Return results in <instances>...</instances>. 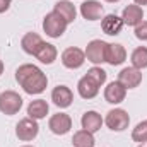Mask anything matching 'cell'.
<instances>
[{
    "mask_svg": "<svg viewBox=\"0 0 147 147\" xmlns=\"http://www.w3.org/2000/svg\"><path fill=\"white\" fill-rule=\"evenodd\" d=\"M125 98H127V87L121 82L113 80L105 87V99L110 105H120L125 101Z\"/></svg>",
    "mask_w": 147,
    "mask_h": 147,
    "instance_id": "9",
    "label": "cell"
},
{
    "mask_svg": "<svg viewBox=\"0 0 147 147\" xmlns=\"http://www.w3.org/2000/svg\"><path fill=\"white\" fill-rule=\"evenodd\" d=\"M127 60V50L123 45L120 43H108V51H106V62L116 67V65H121L123 62Z\"/></svg>",
    "mask_w": 147,
    "mask_h": 147,
    "instance_id": "17",
    "label": "cell"
},
{
    "mask_svg": "<svg viewBox=\"0 0 147 147\" xmlns=\"http://www.w3.org/2000/svg\"><path fill=\"white\" fill-rule=\"evenodd\" d=\"M134 3H137V5H147V0H134Z\"/></svg>",
    "mask_w": 147,
    "mask_h": 147,
    "instance_id": "28",
    "label": "cell"
},
{
    "mask_svg": "<svg viewBox=\"0 0 147 147\" xmlns=\"http://www.w3.org/2000/svg\"><path fill=\"white\" fill-rule=\"evenodd\" d=\"M67 26H69L67 21L60 14H57L55 10L48 12L45 16V19H43V31L50 38H60L67 31Z\"/></svg>",
    "mask_w": 147,
    "mask_h": 147,
    "instance_id": "2",
    "label": "cell"
},
{
    "mask_svg": "<svg viewBox=\"0 0 147 147\" xmlns=\"http://www.w3.org/2000/svg\"><path fill=\"white\" fill-rule=\"evenodd\" d=\"M106 51H108V43L103 41V39H92L87 43V48L84 50L86 53V60L94 63V65H99V63H105L106 62Z\"/></svg>",
    "mask_w": 147,
    "mask_h": 147,
    "instance_id": "3",
    "label": "cell"
},
{
    "mask_svg": "<svg viewBox=\"0 0 147 147\" xmlns=\"http://www.w3.org/2000/svg\"><path fill=\"white\" fill-rule=\"evenodd\" d=\"M123 26H125V24H123V19H121L120 16H116V14H108V16H105L103 21H101V29H103V33L108 34V36H116V34H120Z\"/></svg>",
    "mask_w": 147,
    "mask_h": 147,
    "instance_id": "15",
    "label": "cell"
},
{
    "mask_svg": "<svg viewBox=\"0 0 147 147\" xmlns=\"http://www.w3.org/2000/svg\"><path fill=\"white\" fill-rule=\"evenodd\" d=\"M48 128L55 135H65L72 128V118L67 113H55L48 120Z\"/></svg>",
    "mask_w": 147,
    "mask_h": 147,
    "instance_id": "8",
    "label": "cell"
},
{
    "mask_svg": "<svg viewBox=\"0 0 147 147\" xmlns=\"http://www.w3.org/2000/svg\"><path fill=\"white\" fill-rule=\"evenodd\" d=\"M135 38L140 41H147V21H142L140 24L135 26Z\"/></svg>",
    "mask_w": 147,
    "mask_h": 147,
    "instance_id": "26",
    "label": "cell"
},
{
    "mask_svg": "<svg viewBox=\"0 0 147 147\" xmlns=\"http://www.w3.org/2000/svg\"><path fill=\"white\" fill-rule=\"evenodd\" d=\"M16 80L28 94H41L48 86V77L39 67L33 63H24L16 70Z\"/></svg>",
    "mask_w": 147,
    "mask_h": 147,
    "instance_id": "1",
    "label": "cell"
},
{
    "mask_svg": "<svg viewBox=\"0 0 147 147\" xmlns=\"http://www.w3.org/2000/svg\"><path fill=\"white\" fill-rule=\"evenodd\" d=\"M53 10H55L57 14H60V16L67 21V24L74 22L75 17H77V9H75V5H74L72 2H69V0H58V2L55 3Z\"/></svg>",
    "mask_w": 147,
    "mask_h": 147,
    "instance_id": "20",
    "label": "cell"
},
{
    "mask_svg": "<svg viewBox=\"0 0 147 147\" xmlns=\"http://www.w3.org/2000/svg\"><path fill=\"white\" fill-rule=\"evenodd\" d=\"M86 75H89L99 87L106 82V79H108V74H106V70H103L101 67H98V65H94V67H91L89 70H87V74Z\"/></svg>",
    "mask_w": 147,
    "mask_h": 147,
    "instance_id": "24",
    "label": "cell"
},
{
    "mask_svg": "<svg viewBox=\"0 0 147 147\" xmlns=\"http://www.w3.org/2000/svg\"><path fill=\"white\" fill-rule=\"evenodd\" d=\"M84 62H86V53H84V50H80L77 46H69L62 53V63H63V67H67L70 70L80 69L84 65Z\"/></svg>",
    "mask_w": 147,
    "mask_h": 147,
    "instance_id": "7",
    "label": "cell"
},
{
    "mask_svg": "<svg viewBox=\"0 0 147 147\" xmlns=\"http://www.w3.org/2000/svg\"><path fill=\"white\" fill-rule=\"evenodd\" d=\"M48 111H50V105L45 99H34L28 106V116L33 120H43L46 118Z\"/></svg>",
    "mask_w": 147,
    "mask_h": 147,
    "instance_id": "21",
    "label": "cell"
},
{
    "mask_svg": "<svg viewBox=\"0 0 147 147\" xmlns=\"http://www.w3.org/2000/svg\"><path fill=\"white\" fill-rule=\"evenodd\" d=\"M77 91H79V96L82 99H92L98 96L99 92V86L89 77V75H84L79 82H77Z\"/></svg>",
    "mask_w": 147,
    "mask_h": 147,
    "instance_id": "16",
    "label": "cell"
},
{
    "mask_svg": "<svg viewBox=\"0 0 147 147\" xmlns=\"http://www.w3.org/2000/svg\"><path fill=\"white\" fill-rule=\"evenodd\" d=\"M121 19H123V24L127 26H132L135 28L137 24H140L144 21V10L140 5L137 3H132V5H127L121 12Z\"/></svg>",
    "mask_w": 147,
    "mask_h": 147,
    "instance_id": "13",
    "label": "cell"
},
{
    "mask_svg": "<svg viewBox=\"0 0 147 147\" xmlns=\"http://www.w3.org/2000/svg\"><path fill=\"white\" fill-rule=\"evenodd\" d=\"M72 144H74V147H94L96 140H94V135L91 132L82 128V130H77L74 134Z\"/></svg>",
    "mask_w": 147,
    "mask_h": 147,
    "instance_id": "22",
    "label": "cell"
},
{
    "mask_svg": "<svg viewBox=\"0 0 147 147\" xmlns=\"http://www.w3.org/2000/svg\"><path fill=\"white\" fill-rule=\"evenodd\" d=\"M103 123H105L103 116H101L98 111H92V110L86 111V113L82 115V118H80V125H82V128L87 130V132H91V134H96L98 130H101Z\"/></svg>",
    "mask_w": 147,
    "mask_h": 147,
    "instance_id": "14",
    "label": "cell"
},
{
    "mask_svg": "<svg viewBox=\"0 0 147 147\" xmlns=\"http://www.w3.org/2000/svg\"><path fill=\"white\" fill-rule=\"evenodd\" d=\"M132 139L134 142H139V144L147 142V120L135 125V128L132 130Z\"/></svg>",
    "mask_w": 147,
    "mask_h": 147,
    "instance_id": "25",
    "label": "cell"
},
{
    "mask_svg": "<svg viewBox=\"0 0 147 147\" xmlns=\"http://www.w3.org/2000/svg\"><path fill=\"white\" fill-rule=\"evenodd\" d=\"M22 108V98L16 91H3L0 94V111L7 116L17 115Z\"/></svg>",
    "mask_w": 147,
    "mask_h": 147,
    "instance_id": "6",
    "label": "cell"
},
{
    "mask_svg": "<svg viewBox=\"0 0 147 147\" xmlns=\"http://www.w3.org/2000/svg\"><path fill=\"white\" fill-rule=\"evenodd\" d=\"M130 62H132V67H135L139 70L147 69V46L135 48L130 55Z\"/></svg>",
    "mask_w": 147,
    "mask_h": 147,
    "instance_id": "23",
    "label": "cell"
},
{
    "mask_svg": "<svg viewBox=\"0 0 147 147\" xmlns=\"http://www.w3.org/2000/svg\"><path fill=\"white\" fill-rule=\"evenodd\" d=\"M39 134V125H38V120L33 118H22L19 120V123L16 125V137L22 142H31L34 140Z\"/></svg>",
    "mask_w": 147,
    "mask_h": 147,
    "instance_id": "5",
    "label": "cell"
},
{
    "mask_svg": "<svg viewBox=\"0 0 147 147\" xmlns=\"http://www.w3.org/2000/svg\"><path fill=\"white\" fill-rule=\"evenodd\" d=\"M105 123H106V127L110 130H113V132H123L130 125V116H128V113L125 110L115 108V110H110L106 113Z\"/></svg>",
    "mask_w": 147,
    "mask_h": 147,
    "instance_id": "4",
    "label": "cell"
},
{
    "mask_svg": "<svg viewBox=\"0 0 147 147\" xmlns=\"http://www.w3.org/2000/svg\"><path fill=\"white\" fill-rule=\"evenodd\" d=\"M43 45V38L38 33H26L21 39V48L28 53V55H36L39 46Z\"/></svg>",
    "mask_w": 147,
    "mask_h": 147,
    "instance_id": "19",
    "label": "cell"
},
{
    "mask_svg": "<svg viewBox=\"0 0 147 147\" xmlns=\"http://www.w3.org/2000/svg\"><path fill=\"white\" fill-rule=\"evenodd\" d=\"M51 101L58 108H69L74 101V92L67 86H57L51 91Z\"/></svg>",
    "mask_w": 147,
    "mask_h": 147,
    "instance_id": "12",
    "label": "cell"
},
{
    "mask_svg": "<svg viewBox=\"0 0 147 147\" xmlns=\"http://www.w3.org/2000/svg\"><path fill=\"white\" fill-rule=\"evenodd\" d=\"M139 147H147V142H142V144H139Z\"/></svg>",
    "mask_w": 147,
    "mask_h": 147,
    "instance_id": "30",
    "label": "cell"
},
{
    "mask_svg": "<svg viewBox=\"0 0 147 147\" xmlns=\"http://www.w3.org/2000/svg\"><path fill=\"white\" fill-rule=\"evenodd\" d=\"M118 82H121L127 89H135L142 82V70L135 67H125L118 74Z\"/></svg>",
    "mask_w": 147,
    "mask_h": 147,
    "instance_id": "10",
    "label": "cell"
},
{
    "mask_svg": "<svg viewBox=\"0 0 147 147\" xmlns=\"http://www.w3.org/2000/svg\"><path fill=\"white\" fill-rule=\"evenodd\" d=\"M10 3H12V0H0V14L7 12L10 9Z\"/></svg>",
    "mask_w": 147,
    "mask_h": 147,
    "instance_id": "27",
    "label": "cell"
},
{
    "mask_svg": "<svg viewBox=\"0 0 147 147\" xmlns=\"http://www.w3.org/2000/svg\"><path fill=\"white\" fill-rule=\"evenodd\" d=\"M3 69H5V65H3V62H2V60H0V75H2V74H3Z\"/></svg>",
    "mask_w": 147,
    "mask_h": 147,
    "instance_id": "29",
    "label": "cell"
},
{
    "mask_svg": "<svg viewBox=\"0 0 147 147\" xmlns=\"http://www.w3.org/2000/svg\"><path fill=\"white\" fill-rule=\"evenodd\" d=\"M105 2H110V3H115V2H120V0H105Z\"/></svg>",
    "mask_w": 147,
    "mask_h": 147,
    "instance_id": "31",
    "label": "cell"
},
{
    "mask_svg": "<svg viewBox=\"0 0 147 147\" xmlns=\"http://www.w3.org/2000/svg\"><path fill=\"white\" fill-rule=\"evenodd\" d=\"M34 57H36L41 63H45V65H51V63L57 60V57H58V50H57L55 45H51V43H45V41H43V45L39 46V50L36 51Z\"/></svg>",
    "mask_w": 147,
    "mask_h": 147,
    "instance_id": "18",
    "label": "cell"
},
{
    "mask_svg": "<svg viewBox=\"0 0 147 147\" xmlns=\"http://www.w3.org/2000/svg\"><path fill=\"white\" fill-rule=\"evenodd\" d=\"M103 12L105 9L98 0H86L80 3V16L86 21H99L103 19Z\"/></svg>",
    "mask_w": 147,
    "mask_h": 147,
    "instance_id": "11",
    "label": "cell"
},
{
    "mask_svg": "<svg viewBox=\"0 0 147 147\" xmlns=\"http://www.w3.org/2000/svg\"><path fill=\"white\" fill-rule=\"evenodd\" d=\"M22 147H34V146H22Z\"/></svg>",
    "mask_w": 147,
    "mask_h": 147,
    "instance_id": "32",
    "label": "cell"
}]
</instances>
